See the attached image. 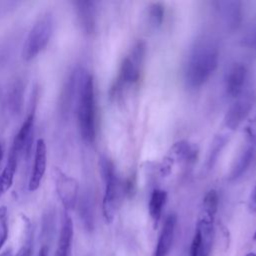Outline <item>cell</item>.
I'll use <instances>...</instances> for the list:
<instances>
[{"label": "cell", "instance_id": "obj_19", "mask_svg": "<svg viewBox=\"0 0 256 256\" xmlns=\"http://www.w3.org/2000/svg\"><path fill=\"white\" fill-rule=\"evenodd\" d=\"M19 159L20 157L18 156V154L10 149L6 165L2 173L0 174V184L4 193L7 190H9L13 184V179H14V175L17 169Z\"/></svg>", "mask_w": 256, "mask_h": 256}, {"label": "cell", "instance_id": "obj_6", "mask_svg": "<svg viewBox=\"0 0 256 256\" xmlns=\"http://www.w3.org/2000/svg\"><path fill=\"white\" fill-rule=\"evenodd\" d=\"M256 102V94L253 89H245L228 108L224 116V124L230 131L236 130L247 118Z\"/></svg>", "mask_w": 256, "mask_h": 256}, {"label": "cell", "instance_id": "obj_29", "mask_svg": "<svg viewBox=\"0 0 256 256\" xmlns=\"http://www.w3.org/2000/svg\"><path fill=\"white\" fill-rule=\"evenodd\" d=\"M248 205L251 211L256 212V184L253 188V190L251 191L250 197H249V201H248Z\"/></svg>", "mask_w": 256, "mask_h": 256}, {"label": "cell", "instance_id": "obj_32", "mask_svg": "<svg viewBox=\"0 0 256 256\" xmlns=\"http://www.w3.org/2000/svg\"><path fill=\"white\" fill-rule=\"evenodd\" d=\"M245 256H256V253H253V252H249V253H247Z\"/></svg>", "mask_w": 256, "mask_h": 256}, {"label": "cell", "instance_id": "obj_34", "mask_svg": "<svg viewBox=\"0 0 256 256\" xmlns=\"http://www.w3.org/2000/svg\"><path fill=\"white\" fill-rule=\"evenodd\" d=\"M253 239H254V240H256V232H255V233H254V236H253Z\"/></svg>", "mask_w": 256, "mask_h": 256}, {"label": "cell", "instance_id": "obj_2", "mask_svg": "<svg viewBox=\"0 0 256 256\" xmlns=\"http://www.w3.org/2000/svg\"><path fill=\"white\" fill-rule=\"evenodd\" d=\"M77 119L82 139L93 143L96 137V106L93 76L84 70L76 98Z\"/></svg>", "mask_w": 256, "mask_h": 256}, {"label": "cell", "instance_id": "obj_22", "mask_svg": "<svg viewBox=\"0 0 256 256\" xmlns=\"http://www.w3.org/2000/svg\"><path fill=\"white\" fill-rule=\"evenodd\" d=\"M228 140H229V136L227 133H220L214 137V139L210 145L208 155H207V161H206L207 169L210 170L215 166V164H216L221 152L223 151L224 147L226 146Z\"/></svg>", "mask_w": 256, "mask_h": 256}, {"label": "cell", "instance_id": "obj_13", "mask_svg": "<svg viewBox=\"0 0 256 256\" xmlns=\"http://www.w3.org/2000/svg\"><path fill=\"white\" fill-rule=\"evenodd\" d=\"M74 235V226L71 216L67 210H64L61 216V225L57 248L54 256H72V242Z\"/></svg>", "mask_w": 256, "mask_h": 256}, {"label": "cell", "instance_id": "obj_9", "mask_svg": "<svg viewBox=\"0 0 256 256\" xmlns=\"http://www.w3.org/2000/svg\"><path fill=\"white\" fill-rule=\"evenodd\" d=\"M213 4L227 30L234 31L239 28L243 18L242 3L240 1L220 0L215 1Z\"/></svg>", "mask_w": 256, "mask_h": 256}, {"label": "cell", "instance_id": "obj_27", "mask_svg": "<svg viewBox=\"0 0 256 256\" xmlns=\"http://www.w3.org/2000/svg\"><path fill=\"white\" fill-rule=\"evenodd\" d=\"M241 43L243 46L256 51V25L251 26L242 36Z\"/></svg>", "mask_w": 256, "mask_h": 256}, {"label": "cell", "instance_id": "obj_14", "mask_svg": "<svg viewBox=\"0 0 256 256\" xmlns=\"http://www.w3.org/2000/svg\"><path fill=\"white\" fill-rule=\"evenodd\" d=\"M176 224H177L176 214L174 213L169 214L164 221L153 256H167L169 254L173 245Z\"/></svg>", "mask_w": 256, "mask_h": 256}, {"label": "cell", "instance_id": "obj_23", "mask_svg": "<svg viewBox=\"0 0 256 256\" xmlns=\"http://www.w3.org/2000/svg\"><path fill=\"white\" fill-rule=\"evenodd\" d=\"M79 215L85 228L89 231L94 228V212L93 201L89 193H84L79 202Z\"/></svg>", "mask_w": 256, "mask_h": 256}, {"label": "cell", "instance_id": "obj_4", "mask_svg": "<svg viewBox=\"0 0 256 256\" xmlns=\"http://www.w3.org/2000/svg\"><path fill=\"white\" fill-rule=\"evenodd\" d=\"M146 45L143 41H138L126 55L119 68L118 76L111 87V97H116L124 87L133 85L140 78L141 66L145 56Z\"/></svg>", "mask_w": 256, "mask_h": 256}, {"label": "cell", "instance_id": "obj_16", "mask_svg": "<svg viewBox=\"0 0 256 256\" xmlns=\"http://www.w3.org/2000/svg\"><path fill=\"white\" fill-rule=\"evenodd\" d=\"M79 24L86 34H92L96 26V9L92 1L74 2Z\"/></svg>", "mask_w": 256, "mask_h": 256}, {"label": "cell", "instance_id": "obj_21", "mask_svg": "<svg viewBox=\"0 0 256 256\" xmlns=\"http://www.w3.org/2000/svg\"><path fill=\"white\" fill-rule=\"evenodd\" d=\"M166 200H167V193H166V191H164L162 189H155L151 193V196L149 199L148 210H149V214L155 224H157L161 218L162 211L165 206Z\"/></svg>", "mask_w": 256, "mask_h": 256}, {"label": "cell", "instance_id": "obj_11", "mask_svg": "<svg viewBox=\"0 0 256 256\" xmlns=\"http://www.w3.org/2000/svg\"><path fill=\"white\" fill-rule=\"evenodd\" d=\"M214 218L204 212H201L198 218L194 234L200 243L199 256H210L211 254L214 240Z\"/></svg>", "mask_w": 256, "mask_h": 256}, {"label": "cell", "instance_id": "obj_24", "mask_svg": "<svg viewBox=\"0 0 256 256\" xmlns=\"http://www.w3.org/2000/svg\"><path fill=\"white\" fill-rule=\"evenodd\" d=\"M218 204H219V196L216 190H209L204 198H203V204H202V211L208 215H211L215 217L216 212L218 210Z\"/></svg>", "mask_w": 256, "mask_h": 256}, {"label": "cell", "instance_id": "obj_15", "mask_svg": "<svg viewBox=\"0 0 256 256\" xmlns=\"http://www.w3.org/2000/svg\"><path fill=\"white\" fill-rule=\"evenodd\" d=\"M256 154V144L251 143L250 145L243 148L234 160L231 169L228 173V180L235 181L242 177L251 166Z\"/></svg>", "mask_w": 256, "mask_h": 256}, {"label": "cell", "instance_id": "obj_5", "mask_svg": "<svg viewBox=\"0 0 256 256\" xmlns=\"http://www.w3.org/2000/svg\"><path fill=\"white\" fill-rule=\"evenodd\" d=\"M53 32V16L49 12L41 14L30 29L23 48L22 58L31 61L48 45Z\"/></svg>", "mask_w": 256, "mask_h": 256}, {"label": "cell", "instance_id": "obj_18", "mask_svg": "<svg viewBox=\"0 0 256 256\" xmlns=\"http://www.w3.org/2000/svg\"><path fill=\"white\" fill-rule=\"evenodd\" d=\"M24 84L21 79H16L10 86L7 96L9 110L13 115H19L23 108Z\"/></svg>", "mask_w": 256, "mask_h": 256}, {"label": "cell", "instance_id": "obj_3", "mask_svg": "<svg viewBox=\"0 0 256 256\" xmlns=\"http://www.w3.org/2000/svg\"><path fill=\"white\" fill-rule=\"evenodd\" d=\"M99 170L105 183V191L102 201V213L107 224L113 222L121 205L122 198L126 194L125 184L117 176L112 161L105 155L99 159Z\"/></svg>", "mask_w": 256, "mask_h": 256}, {"label": "cell", "instance_id": "obj_31", "mask_svg": "<svg viewBox=\"0 0 256 256\" xmlns=\"http://www.w3.org/2000/svg\"><path fill=\"white\" fill-rule=\"evenodd\" d=\"M0 256H13L12 250H11L10 248H9V249H6L5 251H3V252L0 253Z\"/></svg>", "mask_w": 256, "mask_h": 256}, {"label": "cell", "instance_id": "obj_25", "mask_svg": "<svg viewBox=\"0 0 256 256\" xmlns=\"http://www.w3.org/2000/svg\"><path fill=\"white\" fill-rule=\"evenodd\" d=\"M148 22L149 24L157 28L159 27L164 19V6L160 2H154L148 7Z\"/></svg>", "mask_w": 256, "mask_h": 256}, {"label": "cell", "instance_id": "obj_12", "mask_svg": "<svg viewBox=\"0 0 256 256\" xmlns=\"http://www.w3.org/2000/svg\"><path fill=\"white\" fill-rule=\"evenodd\" d=\"M47 165V148L44 139L40 138L36 141L35 153H34V163L33 168L28 181V190L36 191L43 179L46 171Z\"/></svg>", "mask_w": 256, "mask_h": 256}, {"label": "cell", "instance_id": "obj_26", "mask_svg": "<svg viewBox=\"0 0 256 256\" xmlns=\"http://www.w3.org/2000/svg\"><path fill=\"white\" fill-rule=\"evenodd\" d=\"M8 210L6 206H0V250L8 239Z\"/></svg>", "mask_w": 256, "mask_h": 256}, {"label": "cell", "instance_id": "obj_8", "mask_svg": "<svg viewBox=\"0 0 256 256\" xmlns=\"http://www.w3.org/2000/svg\"><path fill=\"white\" fill-rule=\"evenodd\" d=\"M35 108H36V100L33 99L30 105V111L22 123L20 129L15 135L11 150L16 152L18 156L24 159H28L31 154L32 141H33V127H34V119H35Z\"/></svg>", "mask_w": 256, "mask_h": 256}, {"label": "cell", "instance_id": "obj_28", "mask_svg": "<svg viewBox=\"0 0 256 256\" xmlns=\"http://www.w3.org/2000/svg\"><path fill=\"white\" fill-rule=\"evenodd\" d=\"M246 135L251 143L256 144V115L248 122L245 128Z\"/></svg>", "mask_w": 256, "mask_h": 256}, {"label": "cell", "instance_id": "obj_10", "mask_svg": "<svg viewBox=\"0 0 256 256\" xmlns=\"http://www.w3.org/2000/svg\"><path fill=\"white\" fill-rule=\"evenodd\" d=\"M248 70L243 63H234L227 70L224 78V86L226 94L231 98L239 96L246 88Z\"/></svg>", "mask_w": 256, "mask_h": 256}, {"label": "cell", "instance_id": "obj_30", "mask_svg": "<svg viewBox=\"0 0 256 256\" xmlns=\"http://www.w3.org/2000/svg\"><path fill=\"white\" fill-rule=\"evenodd\" d=\"M38 256H48V247L47 246H42L41 249L39 250Z\"/></svg>", "mask_w": 256, "mask_h": 256}, {"label": "cell", "instance_id": "obj_20", "mask_svg": "<svg viewBox=\"0 0 256 256\" xmlns=\"http://www.w3.org/2000/svg\"><path fill=\"white\" fill-rule=\"evenodd\" d=\"M21 220L23 224V240L22 244L16 254V256H32L33 254V236H34V229L32 222L30 219L21 214Z\"/></svg>", "mask_w": 256, "mask_h": 256}, {"label": "cell", "instance_id": "obj_17", "mask_svg": "<svg viewBox=\"0 0 256 256\" xmlns=\"http://www.w3.org/2000/svg\"><path fill=\"white\" fill-rule=\"evenodd\" d=\"M172 156H174L178 161L185 163H194L197 160L199 149L197 145L190 143L186 140H180L171 148Z\"/></svg>", "mask_w": 256, "mask_h": 256}, {"label": "cell", "instance_id": "obj_1", "mask_svg": "<svg viewBox=\"0 0 256 256\" xmlns=\"http://www.w3.org/2000/svg\"><path fill=\"white\" fill-rule=\"evenodd\" d=\"M219 53V45L211 36H202L194 42L184 68L188 87L196 89L208 81L218 66Z\"/></svg>", "mask_w": 256, "mask_h": 256}, {"label": "cell", "instance_id": "obj_7", "mask_svg": "<svg viewBox=\"0 0 256 256\" xmlns=\"http://www.w3.org/2000/svg\"><path fill=\"white\" fill-rule=\"evenodd\" d=\"M53 179L55 183L56 192L61 200L64 210H71L77 204L79 184L76 179L68 176L60 168H53Z\"/></svg>", "mask_w": 256, "mask_h": 256}, {"label": "cell", "instance_id": "obj_33", "mask_svg": "<svg viewBox=\"0 0 256 256\" xmlns=\"http://www.w3.org/2000/svg\"><path fill=\"white\" fill-rule=\"evenodd\" d=\"M4 194V192H3V190H2V188H1V184H0V198H1V196Z\"/></svg>", "mask_w": 256, "mask_h": 256}]
</instances>
